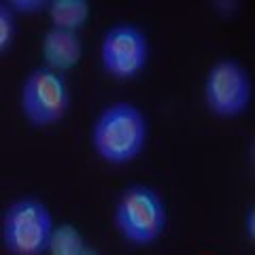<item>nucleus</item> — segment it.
<instances>
[{
  "instance_id": "1",
  "label": "nucleus",
  "mask_w": 255,
  "mask_h": 255,
  "mask_svg": "<svg viewBox=\"0 0 255 255\" xmlns=\"http://www.w3.org/2000/svg\"><path fill=\"white\" fill-rule=\"evenodd\" d=\"M149 122L132 102H111L92 124L90 142L94 153L109 166H128L145 151Z\"/></svg>"
},
{
  "instance_id": "2",
  "label": "nucleus",
  "mask_w": 255,
  "mask_h": 255,
  "mask_svg": "<svg viewBox=\"0 0 255 255\" xmlns=\"http://www.w3.org/2000/svg\"><path fill=\"white\" fill-rule=\"evenodd\" d=\"M113 223L124 243L132 247H151L166 232L168 209L157 189L132 183L117 196Z\"/></svg>"
},
{
  "instance_id": "3",
  "label": "nucleus",
  "mask_w": 255,
  "mask_h": 255,
  "mask_svg": "<svg viewBox=\"0 0 255 255\" xmlns=\"http://www.w3.org/2000/svg\"><path fill=\"white\" fill-rule=\"evenodd\" d=\"M53 228L49 206L36 196H21L4 209L0 238L9 255H47Z\"/></svg>"
},
{
  "instance_id": "4",
  "label": "nucleus",
  "mask_w": 255,
  "mask_h": 255,
  "mask_svg": "<svg viewBox=\"0 0 255 255\" xmlns=\"http://www.w3.org/2000/svg\"><path fill=\"white\" fill-rule=\"evenodd\" d=\"M19 109L23 119L38 130L58 126L70 109V90L64 75L45 66L32 68L21 83Z\"/></svg>"
},
{
  "instance_id": "5",
  "label": "nucleus",
  "mask_w": 255,
  "mask_h": 255,
  "mask_svg": "<svg viewBox=\"0 0 255 255\" xmlns=\"http://www.w3.org/2000/svg\"><path fill=\"white\" fill-rule=\"evenodd\" d=\"M253 100V81L247 66L234 58H221L204 77V105L219 119L245 115Z\"/></svg>"
},
{
  "instance_id": "6",
  "label": "nucleus",
  "mask_w": 255,
  "mask_h": 255,
  "mask_svg": "<svg viewBox=\"0 0 255 255\" xmlns=\"http://www.w3.org/2000/svg\"><path fill=\"white\" fill-rule=\"evenodd\" d=\"M149 64V38L136 23H115L100 41V66L113 81H134Z\"/></svg>"
},
{
  "instance_id": "7",
  "label": "nucleus",
  "mask_w": 255,
  "mask_h": 255,
  "mask_svg": "<svg viewBox=\"0 0 255 255\" xmlns=\"http://www.w3.org/2000/svg\"><path fill=\"white\" fill-rule=\"evenodd\" d=\"M41 55L45 60V68L64 75L79 66L83 58V41L79 32L49 26L41 41Z\"/></svg>"
},
{
  "instance_id": "8",
  "label": "nucleus",
  "mask_w": 255,
  "mask_h": 255,
  "mask_svg": "<svg viewBox=\"0 0 255 255\" xmlns=\"http://www.w3.org/2000/svg\"><path fill=\"white\" fill-rule=\"evenodd\" d=\"M47 15L53 28L79 32L85 28L92 15V4L87 0H51L47 2Z\"/></svg>"
},
{
  "instance_id": "9",
  "label": "nucleus",
  "mask_w": 255,
  "mask_h": 255,
  "mask_svg": "<svg viewBox=\"0 0 255 255\" xmlns=\"http://www.w3.org/2000/svg\"><path fill=\"white\" fill-rule=\"evenodd\" d=\"M85 247L87 245H85L81 230L73 226V223H60L51 232L47 253L49 255H79Z\"/></svg>"
},
{
  "instance_id": "10",
  "label": "nucleus",
  "mask_w": 255,
  "mask_h": 255,
  "mask_svg": "<svg viewBox=\"0 0 255 255\" xmlns=\"http://www.w3.org/2000/svg\"><path fill=\"white\" fill-rule=\"evenodd\" d=\"M15 32H17V23H15V15L6 6V2H0V58L9 53L15 41Z\"/></svg>"
},
{
  "instance_id": "11",
  "label": "nucleus",
  "mask_w": 255,
  "mask_h": 255,
  "mask_svg": "<svg viewBox=\"0 0 255 255\" xmlns=\"http://www.w3.org/2000/svg\"><path fill=\"white\" fill-rule=\"evenodd\" d=\"M6 6L11 9L13 15H26V17H32V15L47 11V0H9Z\"/></svg>"
},
{
  "instance_id": "12",
  "label": "nucleus",
  "mask_w": 255,
  "mask_h": 255,
  "mask_svg": "<svg viewBox=\"0 0 255 255\" xmlns=\"http://www.w3.org/2000/svg\"><path fill=\"white\" fill-rule=\"evenodd\" d=\"M245 232L249 234V238H253V234H255V213H253V209H249L245 215Z\"/></svg>"
},
{
  "instance_id": "13",
  "label": "nucleus",
  "mask_w": 255,
  "mask_h": 255,
  "mask_svg": "<svg viewBox=\"0 0 255 255\" xmlns=\"http://www.w3.org/2000/svg\"><path fill=\"white\" fill-rule=\"evenodd\" d=\"M79 255H98V251H94L92 247H85V249H83L81 253H79Z\"/></svg>"
}]
</instances>
